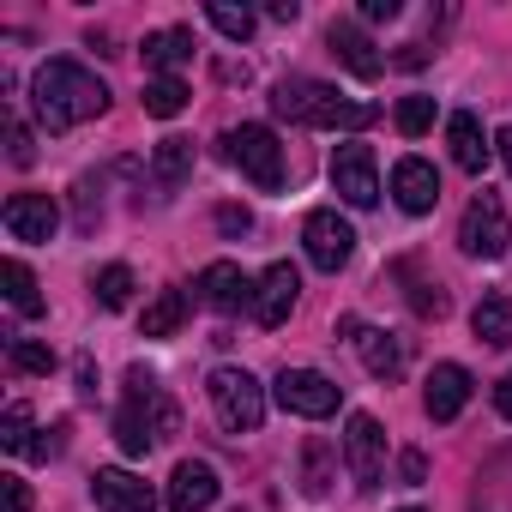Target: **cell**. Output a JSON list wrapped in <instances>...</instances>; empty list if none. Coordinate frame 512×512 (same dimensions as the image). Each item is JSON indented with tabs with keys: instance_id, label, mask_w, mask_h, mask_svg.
I'll list each match as a JSON object with an SVG mask.
<instances>
[{
	"instance_id": "21",
	"label": "cell",
	"mask_w": 512,
	"mask_h": 512,
	"mask_svg": "<svg viewBox=\"0 0 512 512\" xmlns=\"http://www.w3.org/2000/svg\"><path fill=\"white\" fill-rule=\"evenodd\" d=\"M145 61L157 67V79H175V67L193 61V31H157V37H145Z\"/></svg>"
},
{
	"instance_id": "11",
	"label": "cell",
	"mask_w": 512,
	"mask_h": 512,
	"mask_svg": "<svg viewBox=\"0 0 512 512\" xmlns=\"http://www.w3.org/2000/svg\"><path fill=\"white\" fill-rule=\"evenodd\" d=\"M91 500H97V512H157L151 482L133 476V470H121V464H109V470L91 476Z\"/></svg>"
},
{
	"instance_id": "13",
	"label": "cell",
	"mask_w": 512,
	"mask_h": 512,
	"mask_svg": "<svg viewBox=\"0 0 512 512\" xmlns=\"http://www.w3.org/2000/svg\"><path fill=\"white\" fill-rule=\"evenodd\" d=\"M0 217H7L13 241H55V229H61V205L49 193H13Z\"/></svg>"
},
{
	"instance_id": "36",
	"label": "cell",
	"mask_w": 512,
	"mask_h": 512,
	"mask_svg": "<svg viewBox=\"0 0 512 512\" xmlns=\"http://www.w3.org/2000/svg\"><path fill=\"white\" fill-rule=\"evenodd\" d=\"M217 229H223V235H247V229H253V217H247L241 205H217Z\"/></svg>"
},
{
	"instance_id": "39",
	"label": "cell",
	"mask_w": 512,
	"mask_h": 512,
	"mask_svg": "<svg viewBox=\"0 0 512 512\" xmlns=\"http://www.w3.org/2000/svg\"><path fill=\"white\" fill-rule=\"evenodd\" d=\"M362 19L380 25V19H398V0H362Z\"/></svg>"
},
{
	"instance_id": "42",
	"label": "cell",
	"mask_w": 512,
	"mask_h": 512,
	"mask_svg": "<svg viewBox=\"0 0 512 512\" xmlns=\"http://www.w3.org/2000/svg\"><path fill=\"white\" fill-rule=\"evenodd\" d=\"M79 398H97V368L91 362H79Z\"/></svg>"
},
{
	"instance_id": "10",
	"label": "cell",
	"mask_w": 512,
	"mask_h": 512,
	"mask_svg": "<svg viewBox=\"0 0 512 512\" xmlns=\"http://www.w3.org/2000/svg\"><path fill=\"white\" fill-rule=\"evenodd\" d=\"M344 458H350V476H356V488H380V476H386V434H380V422L374 416H350V428H344Z\"/></svg>"
},
{
	"instance_id": "22",
	"label": "cell",
	"mask_w": 512,
	"mask_h": 512,
	"mask_svg": "<svg viewBox=\"0 0 512 512\" xmlns=\"http://www.w3.org/2000/svg\"><path fill=\"white\" fill-rule=\"evenodd\" d=\"M470 332H476L482 344L506 350V344H512V302H506V296H482L476 314H470Z\"/></svg>"
},
{
	"instance_id": "34",
	"label": "cell",
	"mask_w": 512,
	"mask_h": 512,
	"mask_svg": "<svg viewBox=\"0 0 512 512\" xmlns=\"http://www.w3.org/2000/svg\"><path fill=\"white\" fill-rule=\"evenodd\" d=\"M410 302H416V314H422V320H440V314H446V308H452V302H446V290H440V284H416V296H410Z\"/></svg>"
},
{
	"instance_id": "31",
	"label": "cell",
	"mask_w": 512,
	"mask_h": 512,
	"mask_svg": "<svg viewBox=\"0 0 512 512\" xmlns=\"http://www.w3.org/2000/svg\"><path fill=\"white\" fill-rule=\"evenodd\" d=\"M13 368L19 374H55V350L37 338H13Z\"/></svg>"
},
{
	"instance_id": "33",
	"label": "cell",
	"mask_w": 512,
	"mask_h": 512,
	"mask_svg": "<svg viewBox=\"0 0 512 512\" xmlns=\"http://www.w3.org/2000/svg\"><path fill=\"white\" fill-rule=\"evenodd\" d=\"M7 157H13L19 169H31V163H37V139H31V127H25V121H13V127H7Z\"/></svg>"
},
{
	"instance_id": "19",
	"label": "cell",
	"mask_w": 512,
	"mask_h": 512,
	"mask_svg": "<svg viewBox=\"0 0 512 512\" xmlns=\"http://www.w3.org/2000/svg\"><path fill=\"white\" fill-rule=\"evenodd\" d=\"M470 404V374L458 368V362H440L434 374H428V392H422V410L434 416V422H452L458 410Z\"/></svg>"
},
{
	"instance_id": "7",
	"label": "cell",
	"mask_w": 512,
	"mask_h": 512,
	"mask_svg": "<svg viewBox=\"0 0 512 512\" xmlns=\"http://www.w3.org/2000/svg\"><path fill=\"white\" fill-rule=\"evenodd\" d=\"M302 241H308V260H314L320 272H344V266H350V253H356V229H350V217H338L332 205L308 211Z\"/></svg>"
},
{
	"instance_id": "8",
	"label": "cell",
	"mask_w": 512,
	"mask_h": 512,
	"mask_svg": "<svg viewBox=\"0 0 512 512\" xmlns=\"http://www.w3.org/2000/svg\"><path fill=\"white\" fill-rule=\"evenodd\" d=\"M278 404H284L290 416L320 422V416H332V410L344 404V386H332L320 368H284V374H278Z\"/></svg>"
},
{
	"instance_id": "40",
	"label": "cell",
	"mask_w": 512,
	"mask_h": 512,
	"mask_svg": "<svg viewBox=\"0 0 512 512\" xmlns=\"http://www.w3.org/2000/svg\"><path fill=\"white\" fill-rule=\"evenodd\" d=\"M494 410H500V416H506V422H512V374H506V380H500V386H494Z\"/></svg>"
},
{
	"instance_id": "29",
	"label": "cell",
	"mask_w": 512,
	"mask_h": 512,
	"mask_svg": "<svg viewBox=\"0 0 512 512\" xmlns=\"http://www.w3.org/2000/svg\"><path fill=\"white\" fill-rule=\"evenodd\" d=\"M428 127H434V97H398V133L422 139Z\"/></svg>"
},
{
	"instance_id": "23",
	"label": "cell",
	"mask_w": 512,
	"mask_h": 512,
	"mask_svg": "<svg viewBox=\"0 0 512 512\" xmlns=\"http://www.w3.org/2000/svg\"><path fill=\"white\" fill-rule=\"evenodd\" d=\"M0 284H7L13 314H25V320H37V314H43V296H37V278H31V266H25V260H7V266H0Z\"/></svg>"
},
{
	"instance_id": "43",
	"label": "cell",
	"mask_w": 512,
	"mask_h": 512,
	"mask_svg": "<svg viewBox=\"0 0 512 512\" xmlns=\"http://www.w3.org/2000/svg\"><path fill=\"white\" fill-rule=\"evenodd\" d=\"M428 61V49L422 43H410V49H398V67H422Z\"/></svg>"
},
{
	"instance_id": "9",
	"label": "cell",
	"mask_w": 512,
	"mask_h": 512,
	"mask_svg": "<svg viewBox=\"0 0 512 512\" xmlns=\"http://www.w3.org/2000/svg\"><path fill=\"white\" fill-rule=\"evenodd\" d=\"M332 187H338V199H344V205H356V211H368V205L380 199L374 151H368L362 139H344V145L332 151Z\"/></svg>"
},
{
	"instance_id": "44",
	"label": "cell",
	"mask_w": 512,
	"mask_h": 512,
	"mask_svg": "<svg viewBox=\"0 0 512 512\" xmlns=\"http://www.w3.org/2000/svg\"><path fill=\"white\" fill-rule=\"evenodd\" d=\"M494 151H500V163L512 169V127H500V133H494Z\"/></svg>"
},
{
	"instance_id": "35",
	"label": "cell",
	"mask_w": 512,
	"mask_h": 512,
	"mask_svg": "<svg viewBox=\"0 0 512 512\" xmlns=\"http://www.w3.org/2000/svg\"><path fill=\"white\" fill-rule=\"evenodd\" d=\"M67 452V422H55V428H43V440H31V458H61Z\"/></svg>"
},
{
	"instance_id": "37",
	"label": "cell",
	"mask_w": 512,
	"mask_h": 512,
	"mask_svg": "<svg viewBox=\"0 0 512 512\" xmlns=\"http://www.w3.org/2000/svg\"><path fill=\"white\" fill-rule=\"evenodd\" d=\"M398 476H404L410 488H422V482H428V458H422V452H404V458H398Z\"/></svg>"
},
{
	"instance_id": "3",
	"label": "cell",
	"mask_w": 512,
	"mask_h": 512,
	"mask_svg": "<svg viewBox=\"0 0 512 512\" xmlns=\"http://www.w3.org/2000/svg\"><path fill=\"white\" fill-rule=\"evenodd\" d=\"M181 428V416H175V404H169V392L145 374V368H133L127 374V398H121V410H115V440H121V452L127 458H145L157 440H169Z\"/></svg>"
},
{
	"instance_id": "32",
	"label": "cell",
	"mask_w": 512,
	"mask_h": 512,
	"mask_svg": "<svg viewBox=\"0 0 512 512\" xmlns=\"http://www.w3.org/2000/svg\"><path fill=\"white\" fill-rule=\"evenodd\" d=\"M0 446H7V452H31V410L25 404H7V416H0Z\"/></svg>"
},
{
	"instance_id": "28",
	"label": "cell",
	"mask_w": 512,
	"mask_h": 512,
	"mask_svg": "<svg viewBox=\"0 0 512 512\" xmlns=\"http://www.w3.org/2000/svg\"><path fill=\"white\" fill-rule=\"evenodd\" d=\"M205 19H211L229 43H247V37H253V13H247V7H229V0H211Z\"/></svg>"
},
{
	"instance_id": "6",
	"label": "cell",
	"mask_w": 512,
	"mask_h": 512,
	"mask_svg": "<svg viewBox=\"0 0 512 512\" xmlns=\"http://www.w3.org/2000/svg\"><path fill=\"white\" fill-rule=\"evenodd\" d=\"M506 241H512V229H506V205L482 187L470 205H464V223H458V247L470 253V260H500L506 253Z\"/></svg>"
},
{
	"instance_id": "27",
	"label": "cell",
	"mask_w": 512,
	"mask_h": 512,
	"mask_svg": "<svg viewBox=\"0 0 512 512\" xmlns=\"http://www.w3.org/2000/svg\"><path fill=\"white\" fill-rule=\"evenodd\" d=\"M151 169H157L163 187H175V181L193 169V139H163V145L151 151Z\"/></svg>"
},
{
	"instance_id": "16",
	"label": "cell",
	"mask_w": 512,
	"mask_h": 512,
	"mask_svg": "<svg viewBox=\"0 0 512 512\" xmlns=\"http://www.w3.org/2000/svg\"><path fill=\"white\" fill-rule=\"evenodd\" d=\"M392 199H398L410 217L434 211V205H440V175H434V163H422V157H404V163L392 169Z\"/></svg>"
},
{
	"instance_id": "20",
	"label": "cell",
	"mask_w": 512,
	"mask_h": 512,
	"mask_svg": "<svg viewBox=\"0 0 512 512\" xmlns=\"http://www.w3.org/2000/svg\"><path fill=\"white\" fill-rule=\"evenodd\" d=\"M356 350H362V368H368L374 380H398V374H404V344H398L392 332H380V326H362Z\"/></svg>"
},
{
	"instance_id": "45",
	"label": "cell",
	"mask_w": 512,
	"mask_h": 512,
	"mask_svg": "<svg viewBox=\"0 0 512 512\" xmlns=\"http://www.w3.org/2000/svg\"><path fill=\"white\" fill-rule=\"evenodd\" d=\"M404 512H422V506H404Z\"/></svg>"
},
{
	"instance_id": "14",
	"label": "cell",
	"mask_w": 512,
	"mask_h": 512,
	"mask_svg": "<svg viewBox=\"0 0 512 512\" xmlns=\"http://www.w3.org/2000/svg\"><path fill=\"white\" fill-rule=\"evenodd\" d=\"M253 284L235 260H211L205 272H199V296H205V308H217V314H241V308H253Z\"/></svg>"
},
{
	"instance_id": "5",
	"label": "cell",
	"mask_w": 512,
	"mask_h": 512,
	"mask_svg": "<svg viewBox=\"0 0 512 512\" xmlns=\"http://www.w3.org/2000/svg\"><path fill=\"white\" fill-rule=\"evenodd\" d=\"M229 163L260 187V193H278L284 187V145H278V133L272 127H235L229 139Z\"/></svg>"
},
{
	"instance_id": "38",
	"label": "cell",
	"mask_w": 512,
	"mask_h": 512,
	"mask_svg": "<svg viewBox=\"0 0 512 512\" xmlns=\"http://www.w3.org/2000/svg\"><path fill=\"white\" fill-rule=\"evenodd\" d=\"M0 488H7V512H31V488L19 476H0Z\"/></svg>"
},
{
	"instance_id": "25",
	"label": "cell",
	"mask_w": 512,
	"mask_h": 512,
	"mask_svg": "<svg viewBox=\"0 0 512 512\" xmlns=\"http://www.w3.org/2000/svg\"><path fill=\"white\" fill-rule=\"evenodd\" d=\"M302 488H308V500H326L332 494V446L326 440H308L302 446Z\"/></svg>"
},
{
	"instance_id": "26",
	"label": "cell",
	"mask_w": 512,
	"mask_h": 512,
	"mask_svg": "<svg viewBox=\"0 0 512 512\" xmlns=\"http://www.w3.org/2000/svg\"><path fill=\"white\" fill-rule=\"evenodd\" d=\"M187 97H193V91H187L181 79H151V85H145V115H157V121H175V115L187 109Z\"/></svg>"
},
{
	"instance_id": "15",
	"label": "cell",
	"mask_w": 512,
	"mask_h": 512,
	"mask_svg": "<svg viewBox=\"0 0 512 512\" xmlns=\"http://www.w3.org/2000/svg\"><path fill=\"white\" fill-rule=\"evenodd\" d=\"M217 470L205 464V458H187V464H175V476H169V512H205L211 500H217Z\"/></svg>"
},
{
	"instance_id": "1",
	"label": "cell",
	"mask_w": 512,
	"mask_h": 512,
	"mask_svg": "<svg viewBox=\"0 0 512 512\" xmlns=\"http://www.w3.org/2000/svg\"><path fill=\"white\" fill-rule=\"evenodd\" d=\"M31 103H37V115H43L49 133H67L79 121H97L109 109V91L79 61H43L37 79H31Z\"/></svg>"
},
{
	"instance_id": "24",
	"label": "cell",
	"mask_w": 512,
	"mask_h": 512,
	"mask_svg": "<svg viewBox=\"0 0 512 512\" xmlns=\"http://www.w3.org/2000/svg\"><path fill=\"white\" fill-rule=\"evenodd\" d=\"M181 320H187V296H181V290H163V296H157V302L145 308L139 332H145V338H169V332H175Z\"/></svg>"
},
{
	"instance_id": "12",
	"label": "cell",
	"mask_w": 512,
	"mask_h": 512,
	"mask_svg": "<svg viewBox=\"0 0 512 512\" xmlns=\"http://www.w3.org/2000/svg\"><path fill=\"white\" fill-rule=\"evenodd\" d=\"M296 296H302V272H296L290 260H278V266L260 278V290H253V320H260L266 332H278V326L296 314Z\"/></svg>"
},
{
	"instance_id": "4",
	"label": "cell",
	"mask_w": 512,
	"mask_h": 512,
	"mask_svg": "<svg viewBox=\"0 0 512 512\" xmlns=\"http://www.w3.org/2000/svg\"><path fill=\"white\" fill-rule=\"evenodd\" d=\"M205 392H211V410H217V422L229 434H253L266 422V386L253 380L247 368H217Z\"/></svg>"
},
{
	"instance_id": "41",
	"label": "cell",
	"mask_w": 512,
	"mask_h": 512,
	"mask_svg": "<svg viewBox=\"0 0 512 512\" xmlns=\"http://www.w3.org/2000/svg\"><path fill=\"white\" fill-rule=\"evenodd\" d=\"M266 13H272L278 25H296V13H302V7H296V0H272V7H266Z\"/></svg>"
},
{
	"instance_id": "2",
	"label": "cell",
	"mask_w": 512,
	"mask_h": 512,
	"mask_svg": "<svg viewBox=\"0 0 512 512\" xmlns=\"http://www.w3.org/2000/svg\"><path fill=\"white\" fill-rule=\"evenodd\" d=\"M272 109L296 127H326V133H362L380 121V103H350L326 79H284L272 91Z\"/></svg>"
},
{
	"instance_id": "30",
	"label": "cell",
	"mask_w": 512,
	"mask_h": 512,
	"mask_svg": "<svg viewBox=\"0 0 512 512\" xmlns=\"http://www.w3.org/2000/svg\"><path fill=\"white\" fill-rule=\"evenodd\" d=\"M97 302H103L109 314L127 308V302H133V272H127V266H109V272L97 278Z\"/></svg>"
},
{
	"instance_id": "17",
	"label": "cell",
	"mask_w": 512,
	"mask_h": 512,
	"mask_svg": "<svg viewBox=\"0 0 512 512\" xmlns=\"http://www.w3.org/2000/svg\"><path fill=\"white\" fill-rule=\"evenodd\" d=\"M326 43H332V55H338L356 79H380V73H386V55L368 43V31H362V25H350V19H344V25H332V31H326Z\"/></svg>"
},
{
	"instance_id": "18",
	"label": "cell",
	"mask_w": 512,
	"mask_h": 512,
	"mask_svg": "<svg viewBox=\"0 0 512 512\" xmlns=\"http://www.w3.org/2000/svg\"><path fill=\"white\" fill-rule=\"evenodd\" d=\"M446 145H452V163H458L464 175H482L488 157H494V145H488V133H482V121H476L470 109H458V115L446 121Z\"/></svg>"
}]
</instances>
